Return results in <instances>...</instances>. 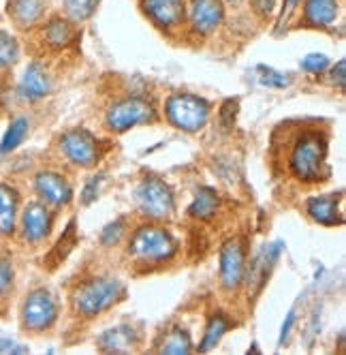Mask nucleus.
Segmentation results:
<instances>
[{"mask_svg":"<svg viewBox=\"0 0 346 355\" xmlns=\"http://www.w3.org/2000/svg\"><path fill=\"white\" fill-rule=\"evenodd\" d=\"M286 169L300 182L314 184L327 171V135L318 129L298 131L286 146Z\"/></svg>","mask_w":346,"mask_h":355,"instance_id":"nucleus-1","label":"nucleus"},{"mask_svg":"<svg viewBox=\"0 0 346 355\" xmlns=\"http://www.w3.org/2000/svg\"><path fill=\"white\" fill-rule=\"evenodd\" d=\"M176 252H178V240L171 236L169 230H165V227H161L154 220L139 225L131 234V240L127 244L129 259L141 268L167 263L176 257Z\"/></svg>","mask_w":346,"mask_h":355,"instance_id":"nucleus-2","label":"nucleus"},{"mask_svg":"<svg viewBox=\"0 0 346 355\" xmlns=\"http://www.w3.org/2000/svg\"><path fill=\"white\" fill-rule=\"evenodd\" d=\"M125 285L113 276H96L82 283L73 293V309L84 319H94L107 313L125 297Z\"/></svg>","mask_w":346,"mask_h":355,"instance_id":"nucleus-3","label":"nucleus"},{"mask_svg":"<svg viewBox=\"0 0 346 355\" xmlns=\"http://www.w3.org/2000/svg\"><path fill=\"white\" fill-rule=\"evenodd\" d=\"M165 118L171 126L184 133H199L210 120V103L194 94H171L165 103Z\"/></svg>","mask_w":346,"mask_h":355,"instance_id":"nucleus-4","label":"nucleus"},{"mask_svg":"<svg viewBox=\"0 0 346 355\" xmlns=\"http://www.w3.org/2000/svg\"><path fill=\"white\" fill-rule=\"evenodd\" d=\"M56 321H58V302L52 291L39 287L24 297L19 309L21 329H26L30 334H43L47 329H52Z\"/></svg>","mask_w":346,"mask_h":355,"instance_id":"nucleus-5","label":"nucleus"},{"mask_svg":"<svg viewBox=\"0 0 346 355\" xmlns=\"http://www.w3.org/2000/svg\"><path fill=\"white\" fill-rule=\"evenodd\" d=\"M135 201L139 212L154 223L169 220L176 212V199L173 191L161 178H145V180L135 191Z\"/></svg>","mask_w":346,"mask_h":355,"instance_id":"nucleus-6","label":"nucleus"},{"mask_svg":"<svg viewBox=\"0 0 346 355\" xmlns=\"http://www.w3.org/2000/svg\"><path fill=\"white\" fill-rule=\"evenodd\" d=\"M156 120V110L147 98L127 96L109 105L105 114V126L111 133H125L135 126L150 124Z\"/></svg>","mask_w":346,"mask_h":355,"instance_id":"nucleus-7","label":"nucleus"},{"mask_svg":"<svg viewBox=\"0 0 346 355\" xmlns=\"http://www.w3.org/2000/svg\"><path fill=\"white\" fill-rule=\"evenodd\" d=\"M58 152L66 163L82 169H90L101 161V144L96 135L86 129H71L62 133L58 139Z\"/></svg>","mask_w":346,"mask_h":355,"instance_id":"nucleus-8","label":"nucleus"},{"mask_svg":"<svg viewBox=\"0 0 346 355\" xmlns=\"http://www.w3.org/2000/svg\"><path fill=\"white\" fill-rule=\"evenodd\" d=\"M17 227H19V238L26 244L30 246L43 244L49 238V234H52V227H54L52 208H47L39 199L28 201L17 218Z\"/></svg>","mask_w":346,"mask_h":355,"instance_id":"nucleus-9","label":"nucleus"},{"mask_svg":"<svg viewBox=\"0 0 346 355\" xmlns=\"http://www.w3.org/2000/svg\"><path fill=\"white\" fill-rule=\"evenodd\" d=\"M225 19V0H188L186 3V24L188 31L206 39L214 35Z\"/></svg>","mask_w":346,"mask_h":355,"instance_id":"nucleus-10","label":"nucleus"},{"mask_svg":"<svg viewBox=\"0 0 346 355\" xmlns=\"http://www.w3.org/2000/svg\"><path fill=\"white\" fill-rule=\"evenodd\" d=\"M141 11L165 35L178 33L186 24V0H141Z\"/></svg>","mask_w":346,"mask_h":355,"instance_id":"nucleus-11","label":"nucleus"},{"mask_svg":"<svg viewBox=\"0 0 346 355\" xmlns=\"http://www.w3.org/2000/svg\"><path fill=\"white\" fill-rule=\"evenodd\" d=\"M33 189L39 201L52 210L66 208L73 201V187L66 178L58 171L43 169L33 178Z\"/></svg>","mask_w":346,"mask_h":355,"instance_id":"nucleus-12","label":"nucleus"},{"mask_svg":"<svg viewBox=\"0 0 346 355\" xmlns=\"http://www.w3.org/2000/svg\"><path fill=\"white\" fill-rule=\"evenodd\" d=\"M246 248L239 238H233L220 248V285L225 291H235L244 285Z\"/></svg>","mask_w":346,"mask_h":355,"instance_id":"nucleus-13","label":"nucleus"},{"mask_svg":"<svg viewBox=\"0 0 346 355\" xmlns=\"http://www.w3.org/2000/svg\"><path fill=\"white\" fill-rule=\"evenodd\" d=\"M52 92V78L41 62H28L17 82V96L26 103H39Z\"/></svg>","mask_w":346,"mask_h":355,"instance_id":"nucleus-14","label":"nucleus"},{"mask_svg":"<svg viewBox=\"0 0 346 355\" xmlns=\"http://www.w3.org/2000/svg\"><path fill=\"white\" fill-rule=\"evenodd\" d=\"M340 0H304L302 5V26L327 31L340 15Z\"/></svg>","mask_w":346,"mask_h":355,"instance_id":"nucleus-15","label":"nucleus"},{"mask_svg":"<svg viewBox=\"0 0 346 355\" xmlns=\"http://www.w3.org/2000/svg\"><path fill=\"white\" fill-rule=\"evenodd\" d=\"M7 15L17 31H33L45 17V0H7Z\"/></svg>","mask_w":346,"mask_h":355,"instance_id":"nucleus-16","label":"nucleus"},{"mask_svg":"<svg viewBox=\"0 0 346 355\" xmlns=\"http://www.w3.org/2000/svg\"><path fill=\"white\" fill-rule=\"evenodd\" d=\"M19 204V191L9 182H0V238L3 240L13 238L17 232Z\"/></svg>","mask_w":346,"mask_h":355,"instance_id":"nucleus-17","label":"nucleus"},{"mask_svg":"<svg viewBox=\"0 0 346 355\" xmlns=\"http://www.w3.org/2000/svg\"><path fill=\"white\" fill-rule=\"evenodd\" d=\"M280 248H282V242H276L267 248H263L259 255L255 257V261L251 263V268H246V274H244V283L248 287V291L255 295L267 281V276L271 272V266L276 263L278 255H280Z\"/></svg>","mask_w":346,"mask_h":355,"instance_id":"nucleus-18","label":"nucleus"},{"mask_svg":"<svg viewBox=\"0 0 346 355\" xmlns=\"http://www.w3.org/2000/svg\"><path fill=\"white\" fill-rule=\"evenodd\" d=\"M306 212L312 220L320 223V225H340L342 223V212H340V193H331V195H318V197H310L306 204Z\"/></svg>","mask_w":346,"mask_h":355,"instance_id":"nucleus-19","label":"nucleus"},{"mask_svg":"<svg viewBox=\"0 0 346 355\" xmlns=\"http://www.w3.org/2000/svg\"><path fill=\"white\" fill-rule=\"evenodd\" d=\"M41 37L49 49H64L75 39V26H73L71 19L62 15H54L41 26Z\"/></svg>","mask_w":346,"mask_h":355,"instance_id":"nucleus-20","label":"nucleus"},{"mask_svg":"<svg viewBox=\"0 0 346 355\" xmlns=\"http://www.w3.org/2000/svg\"><path fill=\"white\" fill-rule=\"evenodd\" d=\"M96 345L105 353H125L135 347V332L131 325H116L103 332Z\"/></svg>","mask_w":346,"mask_h":355,"instance_id":"nucleus-21","label":"nucleus"},{"mask_svg":"<svg viewBox=\"0 0 346 355\" xmlns=\"http://www.w3.org/2000/svg\"><path fill=\"white\" fill-rule=\"evenodd\" d=\"M75 244H78V227H75V220H71L66 225L64 234L60 236V240L56 242V246L52 248V252H49V255L45 257L47 270H56L71 255V250L75 248Z\"/></svg>","mask_w":346,"mask_h":355,"instance_id":"nucleus-22","label":"nucleus"},{"mask_svg":"<svg viewBox=\"0 0 346 355\" xmlns=\"http://www.w3.org/2000/svg\"><path fill=\"white\" fill-rule=\"evenodd\" d=\"M216 210H218V195H216V191L203 187V189L197 191V195L192 199V206L188 208V214L192 218L208 220V218H212L216 214Z\"/></svg>","mask_w":346,"mask_h":355,"instance_id":"nucleus-23","label":"nucleus"},{"mask_svg":"<svg viewBox=\"0 0 346 355\" xmlns=\"http://www.w3.org/2000/svg\"><path fill=\"white\" fill-rule=\"evenodd\" d=\"M28 129H30V124H28L26 118H15L7 126L3 139H0V155L7 157V155H11V152H15L24 144V139H26Z\"/></svg>","mask_w":346,"mask_h":355,"instance_id":"nucleus-24","label":"nucleus"},{"mask_svg":"<svg viewBox=\"0 0 346 355\" xmlns=\"http://www.w3.org/2000/svg\"><path fill=\"white\" fill-rule=\"evenodd\" d=\"M231 327V321L229 317L225 315H214L210 321H208V327L203 332V338H201V345H199V353H208L212 349H216V345L220 343V338L227 334V329Z\"/></svg>","mask_w":346,"mask_h":355,"instance_id":"nucleus-25","label":"nucleus"},{"mask_svg":"<svg viewBox=\"0 0 346 355\" xmlns=\"http://www.w3.org/2000/svg\"><path fill=\"white\" fill-rule=\"evenodd\" d=\"M15 287V268L13 257L5 248H0V306H7V302Z\"/></svg>","mask_w":346,"mask_h":355,"instance_id":"nucleus-26","label":"nucleus"},{"mask_svg":"<svg viewBox=\"0 0 346 355\" xmlns=\"http://www.w3.org/2000/svg\"><path fill=\"white\" fill-rule=\"evenodd\" d=\"M190 351H192V338L188 334V329L180 325L173 327L161 345V353H167V355H186Z\"/></svg>","mask_w":346,"mask_h":355,"instance_id":"nucleus-27","label":"nucleus"},{"mask_svg":"<svg viewBox=\"0 0 346 355\" xmlns=\"http://www.w3.org/2000/svg\"><path fill=\"white\" fill-rule=\"evenodd\" d=\"M96 7H98V0H62L64 17L71 19L73 24L90 19L94 15Z\"/></svg>","mask_w":346,"mask_h":355,"instance_id":"nucleus-28","label":"nucleus"},{"mask_svg":"<svg viewBox=\"0 0 346 355\" xmlns=\"http://www.w3.org/2000/svg\"><path fill=\"white\" fill-rule=\"evenodd\" d=\"M17 60H19L17 39L7 31H0V73L11 69Z\"/></svg>","mask_w":346,"mask_h":355,"instance_id":"nucleus-29","label":"nucleus"},{"mask_svg":"<svg viewBox=\"0 0 346 355\" xmlns=\"http://www.w3.org/2000/svg\"><path fill=\"white\" fill-rule=\"evenodd\" d=\"M127 232H129L127 218H118V220L109 223L105 230L101 232V244L103 246H116L122 238L127 236Z\"/></svg>","mask_w":346,"mask_h":355,"instance_id":"nucleus-30","label":"nucleus"},{"mask_svg":"<svg viewBox=\"0 0 346 355\" xmlns=\"http://www.w3.org/2000/svg\"><path fill=\"white\" fill-rule=\"evenodd\" d=\"M257 73L261 75V84L263 86H271V88H286L289 86V78H286V75L274 71L271 67L259 64L257 67Z\"/></svg>","mask_w":346,"mask_h":355,"instance_id":"nucleus-31","label":"nucleus"},{"mask_svg":"<svg viewBox=\"0 0 346 355\" xmlns=\"http://www.w3.org/2000/svg\"><path fill=\"white\" fill-rule=\"evenodd\" d=\"M302 71L310 73V75H318L325 69H329V58L325 54H308L302 62H300Z\"/></svg>","mask_w":346,"mask_h":355,"instance_id":"nucleus-32","label":"nucleus"},{"mask_svg":"<svg viewBox=\"0 0 346 355\" xmlns=\"http://www.w3.org/2000/svg\"><path fill=\"white\" fill-rule=\"evenodd\" d=\"M276 3L278 0H251V7H253V13L261 19H267L274 15L276 11Z\"/></svg>","mask_w":346,"mask_h":355,"instance_id":"nucleus-33","label":"nucleus"},{"mask_svg":"<svg viewBox=\"0 0 346 355\" xmlns=\"http://www.w3.org/2000/svg\"><path fill=\"white\" fill-rule=\"evenodd\" d=\"M101 180H103V175H94V178H90V180H88V184H86V189H84V193H82V204H84V206L92 204V201L96 199L98 187H101Z\"/></svg>","mask_w":346,"mask_h":355,"instance_id":"nucleus-34","label":"nucleus"},{"mask_svg":"<svg viewBox=\"0 0 346 355\" xmlns=\"http://www.w3.org/2000/svg\"><path fill=\"white\" fill-rule=\"evenodd\" d=\"M331 82L338 84L340 88H344V82H346V62L344 60H338L331 67Z\"/></svg>","mask_w":346,"mask_h":355,"instance_id":"nucleus-35","label":"nucleus"},{"mask_svg":"<svg viewBox=\"0 0 346 355\" xmlns=\"http://www.w3.org/2000/svg\"><path fill=\"white\" fill-rule=\"evenodd\" d=\"M0 353H26V347L9 338H0Z\"/></svg>","mask_w":346,"mask_h":355,"instance_id":"nucleus-36","label":"nucleus"},{"mask_svg":"<svg viewBox=\"0 0 346 355\" xmlns=\"http://www.w3.org/2000/svg\"><path fill=\"white\" fill-rule=\"evenodd\" d=\"M295 325V311H291L286 315V321L282 323V329H280V345H284L289 340V334H291V329Z\"/></svg>","mask_w":346,"mask_h":355,"instance_id":"nucleus-37","label":"nucleus"},{"mask_svg":"<svg viewBox=\"0 0 346 355\" xmlns=\"http://www.w3.org/2000/svg\"><path fill=\"white\" fill-rule=\"evenodd\" d=\"M302 5V0H286V7L289 9H298Z\"/></svg>","mask_w":346,"mask_h":355,"instance_id":"nucleus-38","label":"nucleus"},{"mask_svg":"<svg viewBox=\"0 0 346 355\" xmlns=\"http://www.w3.org/2000/svg\"><path fill=\"white\" fill-rule=\"evenodd\" d=\"M227 3H229V5H239L242 0H227Z\"/></svg>","mask_w":346,"mask_h":355,"instance_id":"nucleus-39","label":"nucleus"}]
</instances>
